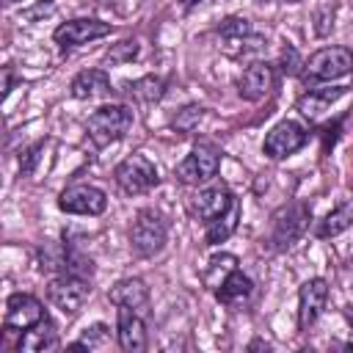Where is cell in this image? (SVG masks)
I'll return each mask as SVG.
<instances>
[{
    "label": "cell",
    "mask_w": 353,
    "mask_h": 353,
    "mask_svg": "<svg viewBox=\"0 0 353 353\" xmlns=\"http://www.w3.org/2000/svg\"><path fill=\"white\" fill-rule=\"evenodd\" d=\"M163 91H165V83H163V77H157V74H146V77H138V80L127 83V94H130L135 102H143V105L157 102V99L163 97Z\"/></svg>",
    "instance_id": "cell-25"
},
{
    "label": "cell",
    "mask_w": 353,
    "mask_h": 353,
    "mask_svg": "<svg viewBox=\"0 0 353 353\" xmlns=\"http://www.w3.org/2000/svg\"><path fill=\"white\" fill-rule=\"evenodd\" d=\"M113 179H116V185H119L127 196L146 193V190H152V188L160 182L154 163H152L146 154H141V152L124 157V160L113 168Z\"/></svg>",
    "instance_id": "cell-6"
},
{
    "label": "cell",
    "mask_w": 353,
    "mask_h": 353,
    "mask_svg": "<svg viewBox=\"0 0 353 353\" xmlns=\"http://www.w3.org/2000/svg\"><path fill=\"white\" fill-rule=\"evenodd\" d=\"M58 210L69 215H102L108 210V196L97 185H69L58 196Z\"/></svg>",
    "instance_id": "cell-10"
},
{
    "label": "cell",
    "mask_w": 353,
    "mask_h": 353,
    "mask_svg": "<svg viewBox=\"0 0 353 353\" xmlns=\"http://www.w3.org/2000/svg\"><path fill=\"white\" fill-rule=\"evenodd\" d=\"M350 226H353V196L345 199V201H339V204H336V207L317 223L314 234L323 237V240H328V237H336V234L347 232Z\"/></svg>",
    "instance_id": "cell-22"
},
{
    "label": "cell",
    "mask_w": 353,
    "mask_h": 353,
    "mask_svg": "<svg viewBox=\"0 0 353 353\" xmlns=\"http://www.w3.org/2000/svg\"><path fill=\"white\" fill-rule=\"evenodd\" d=\"M237 270V256L234 254H226V251H221V254H212L210 256V262H207V268L201 270V281H204V287L207 290H218L232 273Z\"/></svg>",
    "instance_id": "cell-24"
},
{
    "label": "cell",
    "mask_w": 353,
    "mask_h": 353,
    "mask_svg": "<svg viewBox=\"0 0 353 353\" xmlns=\"http://www.w3.org/2000/svg\"><path fill=\"white\" fill-rule=\"evenodd\" d=\"M342 314H345V320H347V323L353 325V303H347V306L342 309Z\"/></svg>",
    "instance_id": "cell-33"
},
{
    "label": "cell",
    "mask_w": 353,
    "mask_h": 353,
    "mask_svg": "<svg viewBox=\"0 0 353 353\" xmlns=\"http://www.w3.org/2000/svg\"><path fill=\"white\" fill-rule=\"evenodd\" d=\"M301 66H303V63L298 61V52H295L292 47H287V50L281 52V72H284V74H295Z\"/></svg>",
    "instance_id": "cell-31"
},
{
    "label": "cell",
    "mask_w": 353,
    "mask_h": 353,
    "mask_svg": "<svg viewBox=\"0 0 353 353\" xmlns=\"http://www.w3.org/2000/svg\"><path fill=\"white\" fill-rule=\"evenodd\" d=\"M218 168H221V149L212 143H196L190 154H185V160L174 168V176L182 185H204L218 174Z\"/></svg>",
    "instance_id": "cell-5"
},
{
    "label": "cell",
    "mask_w": 353,
    "mask_h": 353,
    "mask_svg": "<svg viewBox=\"0 0 353 353\" xmlns=\"http://www.w3.org/2000/svg\"><path fill=\"white\" fill-rule=\"evenodd\" d=\"M284 3H298V0H284Z\"/></svg>",
    "instance_id": "cell-36"
},
{
    "label": "cell",
    "mask_w": 353,
    "mask_h": 353,
    "mask_svg": "<svg viewBox=\"0 0 353 353\" xmlns=\"http://www.w3.org/2000/svg\"><path fill=\"white\" fill-rule=\"evenodd\" d=\"M108 91H110V77L102 69H83L69 83V94L74 99H97L105 97Z\"/></svg>",
    "instance_id": "cell-20"
},
{
    "label": "cell",
    "mask_w": 353,
    "mask_h": 353,
    "mask_svg": "<svg viewBox=\"0 0 353 353\" xmlns=\"http://www.w3.org/2000/svg\"><path fill=\"white\" fill-rule=\"evenodd\" d=\"M201 116H204V108H201V105H188L185 110H179V113H176V119H174L171 124H174V130H176V132L190 135V132L199 127Z\"/></svg>",
    "instance_id": "cell-27"
},
{
    "label": "cell",
    "mask_w": 353,
    "mask_h": 353,
    "mask_svg": "<svg viewBox=\"0 0 353 353\" xmlns=\"http://www.w3.org/2000/svg\"><path fill=\"white\" fill-rule=\"evenodd\" d=\"M215 36L221 41V50L229 55H248V52H256L265 47V39L254 33V28L245 17H226L215 28Z\"/></svg>",
    "instance_id": "cell-8"
},
{
    "label": "cell",
    "mask_w": 353,
    "mask_h": 353,
    "mask_svg": "<svg viewBox=\"0 0 353 353\" xmlns=\"http://www.w3.org/2000/svg\"><path fill=\"white\" fill-rule=\"evenodd\" d=\"M350 347H353V342H350Z\"/></svg>",
    "instance_id": "cell-37"
},
{
    "label": "cell",
    "mask_w": 353,
    "mask_h": 353,
    "mask_svg": "<svg viewBox=\"0 0 353 353\" xmlns=\"http://www.w3.org/2000/svg\"><path fill=\"white\" fill-rule=\"evenodd\" d=\"M232 201H234V196H232V190L226 185H210V188H204V190L196 193V199H193V215L199 221L210 223L212 218L223 215L232 207Z\"/></svg>",
    "instance_id": "cell-17"
},
{
    "label": "cell",
    "mask_w": 353,
    "mask_h": 353,
    "mask_svg": "<svg viewBox=\"0 0 353 353\" xmlns=\"http://www.w3.org/2000/svg\"><path fill=\"white\" fill-rule=\"evenodd\" d=\"M237 221H240V201L234 199V201H232V207H229L223 215H218V218H212V221L207 223L204 245H221V243H226V240L234 234Z\"/></svg>",
    "instance_id": "cell-23"
},
{
    "label": "cell",
    "mask_w": 353,
    "mask_h": 353,
    "mask_svg": "<svg viewBox=\"0 0 353 353\" xmlns=\"http://www.w3.org/2000/svg\"><path fill=\"white\" fill-rule=\"evenodd\" d=\"M251 292H254V281H251L243 270H234V273L215 290V298H218L223 306H229V309H240L243 303H248Z\"/></svg>",
    "instance_id": "cell-21"
},
{
    "label": "cell",
    "mask_w": 353,
    "mask_h": 353,
    "mask_svg": "<svg viewBox=\"0 0 353 353\" xmlns=\"http://www.w3.org/2000/svg\"><path fill=\"white\" fill-rule=\"evenodd\" d=\"M44 152V143H36V146H30L22 157H19V168H22V174L28 176V174H33V165L39 163V154Z\"/></svg>",
    "instance_id": "cell-30"
},
{
    "label": "cell",
    "mask_w": 353,
    "mask_h": 353,
    "mask_svg": "<svg viewBox=\"0 0 353 353\" xmlns=\"http://www.w3.org/2000/svg\"><path fill=\"white\" fill-rule=\"evenodd\" d=\"M345 94H347V88H345V85H331V88H309L306 94H301V97H298L295 108H298V113H301L303 119L317 121V119H323V116L331 110V105H334L336 99H342Z\"/></svg>",
    "instance_id": "cell-16"
},
{
    "label": "cell",
    "mask_w": 353,
    "mask_h": 353,
    "mask_svg": "<svg viewBox=\"0 0 353 353\" xmlns=\"http://www.w3.org/2000/svg\"><path fill=\"white\" fill-rule=\"evenodd\" d=\"M3 77H6V80H3V97H6V94L11 91V69H6Z\"/></svg>",
    "instance_id": "cell-32"
},
{
    "label": "cell",
    "mask_w": 353,
    "mask_h": 353,
    "mask_svg": "<svg viewBox=\"0 0 353 353\" xmlns=\"http://www.w3.org/2000/svg\"><path fill=\"white\" fill-rule=\"evenodd\" d=\"M309 218H312V212H309V207L303 201H287V204H281L270 215V245L276 251L292 248L301 240V234L306 232Z\"/></svg>",
    "instance_id": "cell-3"
},
{
    "label": "cell",
    "mask_w": 353,
    "mask_h": 353,
    "mask_svg": "<svg viewBox=\"0 0 353 353\" xmlns=\"http://www.w3.org/2000/svg\"><path fill=\"white\" fill-rule=\"evenodd\" d=\"M22 353H44V350H55L58 347V328L52 320H39L36 325L25 328L17 345Z\"/></svg>",
    "instance_id": "cell-19"
},
{
    "label": "cell",
    "mask_w": 353,
    "mask_h": 353,
    "mask_svg": "<svg viewBox=\"0 0 353 353\" xmlns=\"http://www.w3.org/2000/svg\"><path fill=\"white\" fill-rule=\"evenodd\" d=\"M116 336H119L121 350H127V353L146 350V323H143V314H138V312H132L127 306H119V312H116Z\"/></svg>",
    "instance_id": "cell-15"
},
{
    "label": "cell",
    "mask_w": 353,
    "mask_h": 353,
    "mask_svg": "<svg viewBox=\"0 0 353 353\" xmlns=\"http://www.w3.org/2000/svg\"><path fill=\"white\" fill-rule=\"evenodd\" d=\"M165 240H168V223H165V218L157 210H141L135 215L132 226H130V248L138 256L149 259V256H154V254L163 251Z\"/></svg>",
    "instance_id": "cell-4"
},
{
    "label": "cell",
    "mask_w": 353,
    "mask_h": 353,
    "mask_svg": "<svg viewBox=\"0 0 353 353\" xmlns=\"http://www.w3.org/2000/svg\"><path fill=\"white\" fill-rule=\"evenodd\" d=\"M108 33H110V22H102L97 17H77V19H69L63 25H58L52 39H55L58 47L72 50V47H83L94 39H102Z\"/></svg>",
    "instance_id": "cell-11"
},
{
    "label": "cell",
    "mask_w": 353,
    "mask_h": 353,
    "mask_svg": "<svg viewBox=\"0 0 353 353\" xmlns=\"http://www.w3.org/2000/svg\"><path fill=\"white\" fill-rule=\"evenodd\" d=\"M138 55V41L135 39H121L119 44H113L108 52H105V63L116 66V63H127Z\"/></svg>",
    "instance_id": "cell-28"
},
{
    "label": "cell",
    "mask_w": 353,
    "mask_h": 353,
    "mask_svg": "<svg viewBox=\"0 0 353 353\" xmlns=\"http://www.w3.org/2000/svg\"><path fill=\"white\" fill-rule=\"evenodd\" d=\"M44 306L39 298H33L30 292H11L8 301H6V331L17 328V331H25L30 325H36L39 320H44Z\"/></svg>",
    "instance_id": "cell-13"
},
{
    "label": "cell",
    "mask_w": 353,
    "mask_h": 353,
    "mask_svg": "<svg viewBox=\"0 0 353 353\" xmlns=\"http://www.w3.org/2000/svg\"><path fill=\"white\" fill-rule=\"evenodd\" d=\"M105 342H108V328L102 323H94V325L85 328L83 339H77V342L69 345V350H94L97 345H105Z\"/></svg>",
    "instance_id": "cell-29"
},
{
    "label": "cell",
    "mask_w": 353,
    "mask_h": 353,
    "mask_svg": "<svg viewBox=\"0 0 353 353\" xmlns=\"http://www.w3.org/2000/svg\"><path fill=\"white\" fill-rule=\"evenodd\" d=\"M63 273H72V276H80V279H91L94 276V262H91V256L69 248L63 254Z\"/></svg>",
    "instance_id": "cell-26"
},
{
    "label": "cell",
    "mask_w": 353,
    "mask_h": 353,
    "mask_svg": "<svg viewBox=\"0 0 353 353\" xmlns=\"http://www.w3.org/2000/svg\"><path fill=\"white\" fill-rule=\"evenodd\" d=\"M276 85V66L268 61H254L245 66V72L237 80V94L248 102H256L262 97H268Z\"/></svg>",
    "instance_id": "cell-14"
},
{
    "label": "cell",
    "mask_w": 353,
    "mask_h": 353,
    "mask_svg": "<svg viewBox=\"0 0 353 353\" xmlns=\"http://www.w3.org/2000/svg\"><path fill=\"white\" fill-rule=\"evenodd\" d=\"M88 295H91L88 279H80V276H72V273H61V276H55V279L47 284V298H50V303H52L61 314H66V317L77 314V312L85 306Z\"/></svg>",
    "instance_id": "cell-7"
},
{
    "label": "cell",
    "mask_w": 353,
    "mask_h": 353,
    "mask_svg": "<svg viewBox=\"0 0 353 353\" xmlns=\"http://www.w3.org/2000/svg\"><path fill=\"white\" fill-rule=\"evenodd\" d=\"M130 127H132V110L127 105H102L85 121V132L99 149L121 141Z\"/></svg>",
    "instance_id": "cell-2"
},
{
    "label": "cell",
    "mask_w": 353,
    "mask_h": 353,
    "mask_svg": "<svg viewBox=\"0 0 353 353\" xmlns=\"http://www.w3.org/2000/svg\"><path fill=\"white\" fill-rule=\"evenodd\" d=\"M325 303H328V281L325 279H309L301 284V290H298V325H301V331L312 328L320 320Z\"/></svg>",
    "instance_id": "cell-12"
},
{
    "label": "cell",
    "mask_w": 353,
    "mask_h": 353,
    "mask_svg": "<svg viewBox=\"0 0 353 353\" xmlns=\"http://www.w3.org/2000/svg\"><path fill=\"white\" fill-rule=\"evenodd\" d=\"M196 3H201V0H182V6H185V8H193Z\"/></svg>",
    "instance_id": "cell-34"
},
{
    "label": "cell",
    "mask_w": 353,
    "mask_h": 353,
    "mask_svg": "<svg viewBox=\"0 0 353 353\" xmlns=\"http://www.w3.org/2000/svg\"><path fill=\"white\" fill-rule=\"evenodd\" d=\"M350 72H353V50L347 47H323L314 55H309V61H303L301 66V77L306 85L331 83Z\"/></svg>",
    "instance_id": "cell-1"
},
{
    "label": "cell",
    "mask_w": 353,
    "mask_h": 353,
    "mask_svg": "<svg viewBox=\"0 0 353 353\" xmlns=\"http://www.w3.org/2000/svg\"><path fill=\"white\" fill-rule=\"evenodd\" d=\"M3 3H6V6H14V3H19V0H3Z\"/></svg>",
    "instance_id": "cell-35"
},
{
    "label": "cell",
    "mask_w": 353,
    "mask_h": 353,
    "mask_svg": "<svg viewBox=\"0 0 353 353\" xmlns=\"http://www.w3.org/2000/svg\"><path fill=\"white\" fill-rule=\"evenodd\" d=\"M306 141H309V132H306L298 121L284 119V121H279L276 127H270V132H268L265 141H262V152H265L270 160H284V157L295 154L301 146H306Z\"/></svg>",
    "instance_id": "cell-9"
},
{
    "label": "cell",
    "mask_w": 353,
    "mask_h": 353,
    "mask_svg": "<svg viewBox=\"0 0 353 353\" xmlns=\"http://www.w3.org/2000/svg\"><path fill=\"white\" fill-rule=\"evenodd\" d=\"M108 298H110L113 306H127V309H132V312H138L143 317L149 312V287H146L143 279H121V281H116L110 287Z\"/></svg>",
    "instance_id": "cell-18"
}]
</instances>
